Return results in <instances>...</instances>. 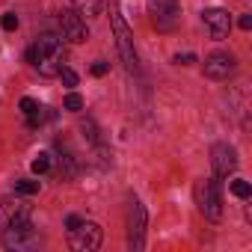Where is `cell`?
Masks as SVG:
<instances>
[{
	"instance_id": "7",
	"label": "cell",
	"mask_w": 252,
	"mask_h": 252,
	"mask_svg": "<svg viewBox=\"0 0 252 252\" xmlns=\"http://www.w3.org/2000/svg\"><path fill=\"white\" fill-rule=\"evenodd\" d=\"M60 27H63V39H68L71 45H83L89 39L86 21L74 12V9H63L60 12Z\"/></svg>"
},
{
	"instance_id": "12",
	"label": "cell",
	"mask_w": 252,
	"mask_h": 252,
	"mask_svg": "<svg viewBox=\"0 0 252 252\" xmlns=\"http://www.w3.org/2000/svg\"><path fill=\"white\" fill-rule=\"evenodd\" d=\"M71 9L86 21V18H98L104 12V0H71Z\"/></svg>"
},
{
	"instance_id": "22",
	"label": "cell",
	"mask_w": 252,
	"mask_h": 252,
	"mask_svg": "<svg viewBox=\"0 0 252 252\" xmlns=\"http://www.w3.org/2000/svg\"><path fill=\"white\" fill-rule=\"evenodd\" d=\"M77 222H80V217H77V214H71V217H65V231H71V228H74Z\"/></svg>"
},
{
	"instance_id": "10",
	"label": "cell",
	"mask_w": 252,
	"mask_h": 252,
	"mask_svg": "<svg viewBox=\"0 0 252 252\" xmlns=\"http://www.w3.org/2000/svg\"><path fill=\"white\" fill-rule=\"evenodd\" d=\"M202 24L208 30V36L214 42H222L228 33H231V15L225 9H205L202 12Z\"/></svg>"
},
{
	"instance_id": "4",
	"label": "cell",
	"mask_w": 252,
	"mask_h": 252,
	"mask_svg": "<svg viewBox=\"0 0 252 252\" xmlns=\"http://www.w3.org/2000/svg\"><path fill=\"white\" fill-rule=\"evenodd\" d=\"M110 24H113V33H116V48H119V57L125 63L128 71H137V51H134V33L131 27L125 24L122 12L116 3H110Z\"/></svg>"
},
{
	"instance_id": "19",
	"label": "cell",
	"mask_w": 252,
	"mask_h": 252,
	"mask_svg": "<svg viewBox=\"0 0 252 252\" xmlns=\"http://www.w3.org/2000/svg\"><path fill=\"white\" fill-rule=\"evenodd\" d=\"M60 77H63V83H65L68 89H74V86H77V74H74L71 68H65V65H63V68H60Z\"/></svg>"
},
{
	"instance_id": "14",
	"label": "cell",
	"mask_w": 252,
	"mask_h": 252,
	"mask_svg": "<svg viewBox=\"0 0 252 252\" xmlns=\"http://www.w3.org/2000/svg\"><path fill=\"white\" fill-rule=\"evenodd\" d=\"M63 107H65V110H71V113H77V110H83V98H80V95H77V92L71 89V92L65 95V101H63Z\"/></svg>"
},
{
	"instance_id": "20",
	"label": "cell",
	"mask_w": 252,
	"mask_h": 252,
	"mask_svg": "<svg viewBox=\"0 0 252 252\" xmlns=\"http://www.w3.org/2000/svg\"><path fill=\"white\" fill-rule=\"evenodd\" d=\"M107 71H110V63H104V60H98V63L92 65V74H95V77H104Z\"/></svg>"
},
{
	"instance_id": "2",
	"label": "cell",
	"mask_w": 252,
	"mask_h": 252,
	"mask_svg": "<svg viewBox=\"0 0 252 252\" xmlns=\"http://www.w3.org/2000/svg\"><path fill=\"white\" fill-rule=\"evenodd\" d=\"M196 205H199V211L205 214V220H220L222 217V181L217 178V175H211V178H199L196 181Z\"/></svg>"
},
{
	"instance_id": "6",
	"label": "cell",
	"mask_w": 252,
	"mask_h": 252,
	"mask_svg": "<svg viewBox=\"0 0 252 252\" xmlns=\"http://www.w3.org/2000/svg\"><path fill=\"white\" fill-rule=\"evenodd\" d=\"M68 246H71L74 252H95V249L101 246V225L80 220V222L68 231Z\"/></svg>"
},
{
	"instance_id": "11",
	"label": "cell",
	"mask_w": 252,
	"mask_h": 252,
	"mask_svg": "<svg viewBox=\"0 0 252 252\" xmlns=\"http://www.w3.org/2000/svg\"><path fill=\"white\" fill-rule=\"evenodd\" d=\"M211 163H214V175L217 178H228L237 169V152L228 143H217L211 152Z\"/></svg>"
},
{
	"instance_id": "18",
	"label": "cell",
	"mask_w": 252,
	"mask_h": 252,
	"mask_svg": "<svg viewBox=\"0 0 252 252\" xmlns=\"http://www.w3.org/2000/svg\"><path fill=\"white\" fill-rule=\"evenodd\" d=\"M48 169H51V155H39V158L33 160V172L42 175V172H48Z\"/></svg>"
},
{
	"instance_id": "9",
	"label": "cell",
	"mask_w": 252,
	"mask_h": 252,
	"mask_svg": "<svg viewBox=\"0 0 252 252\" xmlns=\"http://www.w3.org/2000/svg\"><path fill=\"white\" fill-rule=\"evenodd\" d=\"M143 237H146V208L134 199L131 202V214H128V246L134 252H140L143 243H146Z\"/></svg>"
},
{
	"instance_id": "8",
	"label": "cell",
	"mask_w": 252,
	"mask_h": 252,
	"mask_svg": "<svg viewBox=\"0 0 252 252\" xmlns=\"http://www.w3.org/2000/svg\"><path fill=\"white\" fill-rule=\"evenodd\" d=\"M234 71H237V60L225 51H217L205 60V77H211V80H228Z\"/></svg>"
},
{
	"instance_id": "15",
	"label": "cell",
	"mask_w": 252,
	"mask_h": 252,
	"mask_svg": "<svg viewBox=\"0 0 252 252\" xmlns=\"http://www.w3.org/2000/svg\"><path fill=\"white\" fill-rule=\"evenodd\" d=\"M231 193L237 199H249L252 196V187H249V181H231Z\"/></svg>"
},
{
	"instance_id": "5",
	"label": "cell",
	"mask_w": 252,
	"mask_h": 252,
	"mask_svg": "<svg viewBox=\"0 0 252 252\" xmlns=\"http://www.w3.org/2000/svg\"><path fill=\"white\" fill-rule=\"evenodd\" d=\"M149 15L160 33H172L181 21V6L178 0H149Z\"/></svg>"
},
{
	"instance_id": "21",
	"label": "cell",
	"mask_w": 252,
	"mask_h": 252,
	"mask_svg": "<svg viewBox=\"0 0 252 252\" xmlns=\"http://www.w3.org/2000/svg\"><path fill=\"white\" fill-rule=\"evenodd\" d=\"M175 63H178V65H190V63H196V57H193V54H184V57L178 54V57H175Z\"/></svg>"
},
{
	"instance_id": "1",
	"label": "cell",
	"mask_w": 252,
	"mask_h": 252,
	"mask_svg": "<svg viewBox=\"0 0 252 252\" xmlns=\"http://www.w3.org/2000/svg\"><path fill=\"white\" fill-rule=\"evenodd\" d=\"M27 63H30L39 74H45V77H57L60 68H63V63H65L63 39H57V36H51V33L39 36V39L27 48Z\"/></svg>"
},
{
	"instance_id": "23",
	"label": "cell",
	"mask_w": 252,
	"mask_h": 252,
	"mask_svg": "<svg viewBox=\"0 0 252 252\" xmlns=\"http://www.w3.org/2000/svg\"><path fill=\"white\" fill-rule=\"evenodd\" d=\"M252 27V15H240V30H249Z\"/></svg>"
},
{
	"instance_id": "3",
	"label": "cell",
	"mask_w": 252,
	"mask_h": 252,
	"mask_svg": "<svg viewBox=\"0 0 252 252\" xmlns=\"http://www.w3.org/2000/svg\"><path fill=\"white\" fill-rule=\"evenodd\" d=\"M3 243L9 249H36L42 243V237H39V231L27 214H15L3 228Z\"/></svg>"
},
{
	"instance_id": "17",
	"label": "cell",
	"mask_w": 252,
	"mask_h": 252,
	"mask_svg": "<svg viewBox=\"0 0 252 252\" xmlns=\"http://www.w3.org/2000/svg\"><path fill=\"white\" fill-rule=\"evenodd\" d=\"M18 107H21V113H24V116H39V110H42L33 98H21V104H18Z\"/></svg>"
},
{
	"instance_id": "16",
	"label": "cell",
	"mask_w": 252,
	"mask_h": 252,
	"mask_svg": "<svg viewBox=\"0 0 252 252\" xmlns=\"http://www.w3.org/2000/svg\"><path fill=\"white\" fill-rule=\"evenodd\" d=\"M0 27H3L6 33L18 30V15H15V12H3V15H0Z\"/></svg>"
},
{
	"instance_id": "13",
	"label": "cell",
	"mask_w": 252,
	"mask_h": 252,
	"mask_svg": "<svg viewBox=\"0 0 252 252\" xmlns=\"http://www.w3.org/2000/svg\"><path fill=\"white\" fill-rule=\"evenodd\" d=\"M15 193H18V196H36V193H39V181H30V178L15 181Z\"/></svg>"
}]
</instances>
